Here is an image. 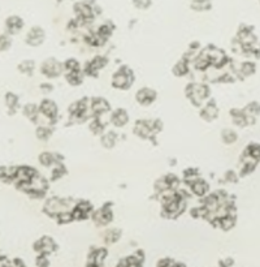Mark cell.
<instances>
[{
  "label": "cell",
  "mask_w": 260,
  "mask_h": 267,
  "mask_svg": "<svg viewBox=\"0 0 260 267\" xmlns=\"http://www.w3.org/2000/svg\"><path fill=\"white\" fill-rule=\"evenodd\" d=\"M116 267H130L129 264H128L127 258H124V260H121L119 264H117Z\"/></svg>",
  "instance_id": "cell-48"
},
{
  "label": "cell",
  "mask_w": 260,
  "mask_h": 267,
  "mask_svg": "<svg viewBox=\"0 0 260 267\" xmlns=\"http://www.w3.org/2000/svg\"><path fill=\"white\" fill-rule=\"evenodd\" d=\"M104 128H106V125L102 123L100 117L98 116L94 117V120L91 121V124H90V130H91L94 134H102L103 132H104Z\"/></svg>",
  "instance_id": "cell-37"
},
{
  "label": "cell",
  "mask_w": 260,
  "mask_h": 267,
  "mask_svg": "<svg viewBox=\"0 0 260 267\" xmlns=\"http://www.w3.org/2000/svg\"><path fill=\"white\" fill-rule=\"evenodd\" d=\"M91 219H93V222L95 223L98 227L108 226L113 220V212L111 202L103 205L99 210L94 211L93 215H91Z\"/></svg>",
  "instance_id": "cell-6"
},
{
  "label": "cell",
  "mask_w": 260,
  "mask_h": 267,
  "mask_svg": "<svg viewBox=\"0 0 260 267\" xmlns=\"http://www.w3.org/2000/svg\"><path fill=\"white\" fill-rule=\"evenodd\" d=\"M12 267H25L24 262H22V260H20V258H14L13 261H12Z\"/></svg>",
  "instance_id": "cell-45"
},
{
  "label": "cell",
  "mask_w": 260,
  "mask_h": 267,
  "mask_svg": "<svg viewBox=\"0 0 260 267\" xmlns=\"http://www.w3.org/2000/svg\"><path fill=\"white\" fill-rule=\"evenodd\" d=\"M113 29L115 28H113V25L111 24V22H106V24L100 25L99 29H98V31H96V33H98V35L102 38L103 41H107V39H108V38L112 35Z\"/></svg>",
  "instance_id": "cell-32"
},
{
  "label": "cell",
  "mask_w": 260,
  "mask_h": 267,
  "mask_svg": "<svg viewBox=\"0 0 260 267\" xmlns=\"http://www.w3.org/2000/svg\"><path fill=\"white\" fill-rule=\"evenodd\" d=\"M39 111L45 117H47L51 124H54L58 119V106L56 103L51 99L42 100L41 106H39Z\"/></svg>",
  "instance_id": "cell-13"
},
{
  "label": "cell",
  "mask_w": 260,
  "mask_h": 267,
  "mask_svg": "<svg viewBox=\"0 0 260 267\" xmlns=\"http://www.w3.org/2000/svg\"><path fill=\"white\" fill-rule=\"evenodd\" d=\"M1 267H12V262L5 256L1 257Z\"/></svg>",
  "instance_id": "cell-46"
},
{
  "label": "cell",
  "mask_w": 260,
  "mask_h": 267,
  "mask_svg": "<svg viewBox=\"0 0 260 267\" xmlns=\"http://www.w3.org/2000/svg\"><path fill=\"white\" fill-rule=\"evenodd\" d=\"M243 111H245L247 115L249 125H253V124H255V121H257V117L260 115V104L254 100V102L249 103V104L243 108Z\"/></svg>",
  "instance_id": "cell-21"
},
{
  "label": "cell",
  "mask_w": 260,
  "mask_h": 267,
  "mask_svg": "<svg viewBox=\"0 0 260 267\" xmlns=\"http://www.w3.org/2000/svg\"><path fill=\"white\" fill-rule=\"evenodd\" d=\"M185 94L194 106L200 107L205 99H208L211 92H209V88L205 84L192 83L186 86Z\"/></svg>",
  "instance_id": "cell-2"
},
{
  "label": "cell",
  "mask_w": 260,
  "mask_h": 267,
  "mask_svg": "<svg viewBox=\"0 0 260 267\" xmlns=\"http://www.w3.org/2000/svg\"><path fill=\"white\" fill-rule=\"evenodd\" d=\"M41 89H47V91L50 92L52 90V86H48V85H42Z\"/></svg>",
  "instance_id": "cell-49"
},
{
  "label": "cell",
  "mask_w": 260,
  "mask_h": 267,
  "mask_svg": "<svg viewBox=\"0 0 260 267\" xmlns=\"http://www.w3.org/2000/svg\"><path fill=\"white\" fill-rule=\"evenodd\" d=\"M34 250L39 254H52L54 252L58 250V245H56L55 240L50 236H43L34 243Z\"/></svg>",
  "instance_id": "cell-10"
},
{
  "label": "cell",
  "mask_w": 260,
  "mask_h": 267,
  "mask_svg": "<svg viewBox=\"0 0 260 267\" xmlns=\"http://www.w3.org/2000/svg\"><path fill=\"white\" fill-rule=\"evenodd\" d=\"M107 252L106 248H94L89 253L87 257V262H86V267H104L103 262L106 260Z\"/></svg>",
  "instance_id": "cell-12"
},
{
  "label": "cell",
  "mask_w": 260,
  "mask_h": 267,
  "mask_svg": "<svg viewBox=\"0 0 260 267\" xmlns=\"http://www.w3.org/2000/svg\"><path fill=\"white\" fill-rule=\"evenodd\" d=\"M90 110L93 112L94 117L95 116L100 117L102 115H104V113H107L111 110V106L110 103H108V100L98 96V98H93L91 102H90Z\"/></svg>",
  "instance_id": "cell-14"
},
{
  "label": "cell",
  "mask_w": 260,
  "mask_h": 267,
  "mask_svg": "<svg viewBox=\"0 0 260 267\" xmlns=\"http://www.w3.org/2000/svg\"><path fill=\"white\" fill-rule=\"evenodd\" d=\"M58 3H64V1H66V0H56Z\"/></svg>",
  "instance_id": "cell-50"
},
{
  "label": "cell",
  "mask_w": 260,
  "mask_h": 267,
  "mask_svg": "<svg viewBox=\"0 0 260 267\" xmlns=\"http://www.w3.org/2000/svg\"><path fill=\"white\" fill-rule=\"evenodd\" d=\"M233 265V260H225V261H221L220 262V267H230Z\"/></svg>",
  "instance_id": "cell-47"
},
{
  "label": "cell",
  "mask_w": 260,
  "mask_h": 267,
  "mask_svg": "<svg viewBox=\"0 0 260 267\" xmlns=\"http://www.w3.org/2000/svg\"><path fill=\"white\" fill-rule=\"evenodd\" d=\"M190 8L195 12H207L212 8V0H192Z\"/></svg>",
  "instance_id": "cell-25"
},
{
  "label": "cell",
  "mask_w": 260,
  "mask_h": 267,
  "mask_svg": "<svg viewBox=\"0 0 260 267\" xmlns=\"http://www.w3.org/2000/svg\"><path fill=\"white\" fill-rule=\"evenodd\" d=\"M63 69H64V64L56 60V59H47L41 65V73L46 76L47 79L59 77L63 73Z\"/></svg>",
  "instance_id": "cell-7"
},
{
  "label": "cell",
  "mask_w": 260,
  "mask_h": 267,
  "mask_svg": "<svg viewBox=\"0 0 260 267\" xmlns=\"http://www.w3.org/2000/svg\"><path fill=\"white\" fill-rule=\"evenodd\" d=\"M89 98L79 99L70 106L69 108V115L70 119L75 123H82L89 119Z\"/></svg>",
  "instance_id": "cell-4"
},
{
  "label": "cell",
  "mask_w": 260,
  "mask_h": 267,
  "mask_svg": "<svg viewBox=\"0 0 260 267\" xmlns=\"http://www.w3.org/2000/svg\"><path fill=\"white\" fill-rule=\"evenodd\" d=\"M156 98H158L156 91L154 89H150V88H142L135 94V99H137V102L139 103L140 106H150L155 102Z\"/></svg>",
  "instance_id": "cell-15"
},
{
  "label": "cell",
  "mask_w": 260,
  "mask_h": 267,
  "mask_svg": "<svg viewBox=\"0 0 260 267\" xmlns=\"http://www.w3.org/2000/svg\"><path fill=\"white\" fill-rule=\"evenodd\" d=\"M94 206L89 201H79L75 203L72 210V215L74 220H85L93 215Z\"/></svg>",
  "instance_id": "cell-9"
},
{
  "label": "cell",
  "mask_w": 260,
  "mask_h": 267,
  "mask_svg": "<svg viewBox=\"0 0 260 267\" xmlns=\"http://www.w3.org/2000/svg\"><path fill=\"white\" fill-rule=\"evenodd\" d=\"M173 73H175L177 77H184L189 73V62L185 58L181 59L177 64L173 67Z\"/></svg>",
  "instance_id": "cell-30"
},
{
  "label": "cell",
  "mask_w": 260,
  "mask_h": 267,
  "mask_svg": "<svg viewBox=\"0 0 260 267\" xmlns=\"http://www.w3.org/2000/svg\"><path fill=\"white\" fill-rule=\"evenodd\" d=\"M5 104H7L10 112L14 113V111L17 110L18 107L17 95H14L13 92H7V95H5Z\"/></svg>",
  "instance_id": "cell-36"
},
{
  "label": "cell",
  "mask_w": 260,
  "mask_h": 267,
  "mask_svg": "<svg viewBox=\"0 0 260 267\" xmlns=\"http://www.w3.org/2000/svg\"><path fill=\"white\" fill-rule=\"evenodd\" d=\"M52 130L47 127H39L37 129V137L42 141H46L51 137Z\"/></svg>",
  "instance_id": "cell-41"
},
{
  "label": "cell",
  "mask_w": 260,
  "mask_h": 267,
  "mask_svg": "<svg viewBox=\"0 0 260 267\" xmlns=\"http://www.w3.org/2000/svg\"><path fill=\"white\" fill-rule=\"evenodd\" d=\"M134 134H137L138 137L143 138V140H151L155 142L154 136H156L154 132V124L152 120H138L137 123L134 124Z\"/></svg>",
  "instance_id": "cell-8"
},
{
  "label": "cell",
  "mask_w": 260,
  "mask_h": 267,
  "mask_svg": "<svg viewBox=\"0 0 260 267\" xmlns=\"http://www.w3.org/2000/svg\"><path fill=\"white\" fill-rule=\"evenodd\" d=\"M45 30L39 26H34L29 30L28 35H26V43L30 46H39L45 42Z\"/></svg>",
  "instance_id": "cell-16"
},
{
  "label": "cell",
  "mask_w": 260,
  "mask_h": 267,
  "mask_svg": "<svg viewBox=\"0 0 260 267\" xmlns=\"http://www.w3.org/2000/svg\"><path fill=\"white\" fill-rule=\"evenodd\" d=\"M39 113H41L39 108L35 104H33V103H29V104H26L24 107V115L26 117H29V120H31L33 123H37Z\"/></svg>",
  "instance_id": "cell-29"
},
{
  "label": "cell",
  "mask_w": 260,
  "mask_h": 267,
  "mask_svg": "<svg viewBox=\"0 0 260 267\" xmlns=\"http://www.w3.org/2000/svg\"><path fill=\"white\" fill-rule=\"evenodd\" d=\"M196 178H199L198 170H195V168H189V170H186V171L184 172V181H185V184L189 185V186H190Z\"/></svg>",
  "instance_id": "cell-35"
},
{
  "label": "cell",
  "mask_w": 260,
  "mask_h": 267,
  "mask_svg": "<svg viewBox=\"0 0 260 267\" xmlns=\"http://www.w3.org/2000/svg\"><path fill=\"white\" fill-rule=\"evenodd\" d=\"M60 161H62V157L52 154V153H42V154L39 155V162H41V165L45 166V167L58 165V163H60Z\"/></svg>",
  "instance_id": "cell-24"
},
{
  "label": "cell",
  "mask_w": 260,
  "mask_h": 267,
  "mask_svg": "<svg viewBox=\"0 0 260 267\" xmlns=\"http://www.w3.org/2000/svg\"><path fill=\"white\" fill-rule=\"evenodd\" d=\"M65 80L73 86L81 85L83 81L82 71L79 69V71H73V72H65Z\"/></svg>",
  "instance_id": "cell-26"
},
{
  "label": "cell",
  "mask_w": 260,
  "mask_h": 267,
  "mask_svg": "<svg viewBox=\"0 0 260 267\" xmlns=\"http://www.w3.org/2000/svg\"><path fill=\"white\" fill-rule=\"evenodd\" d=\"M221 138H223L224 144L232 145L238 140V136H237V133L234 130L228 129V128H226V129H224L223 132H221Z\"/></svg>",
  "instance_id": "cell-34"
},
{
  "label": "cell",
  "mask_w": 260,
  "mask_h": 267,
  "mask_svg": "<svg viewBox=\"0 0 260 267\" xmlns=\"http://www.w3.org/2000/svg\"><path fill=\"white\" fill-rule=\"evenodd\" d=\"M236 222H237V214L236 212H230V214L223 216V218L219 220L217 227H220V228L224 231H229L232 230L233 227L236 226Z\"/></svg>",
  "instance_id": "cell-23"
},
{
  "label": "cell",
  "mask_w": 260,
  "mask_h": 267,
  "mask_svg": "<svg viewBox=\"0 0 260 267\" xmlns=\"http://www.w3.org/2000/svg\"><path fill=\"white\" fill-rule=\"evenodd\" d=\"M121 237V231L119 228H111L107 230L103 235V241L106 244H115L117 243Z\"/></svg>",
  "instance_id": "cell-27"
},
{
  "label": "cell",
  "mask_w": 260,
  "mask_h": 267,
  "mask_svg": "<svg viewBox=\"0 0 260 267\" xmlns=\"http://www.w3.org/2000/svg\"><path fill=\"white\" fill-rule=\"evenodd\" d=\"M35 264H37V267H50V261L47 258V254H39Z\"/></svg>",
  "instance_id": "cell-43"
},
{
  "label": "cell",
  "mask_w": 260,
  "mask_h": 267,
  "mask_svg": "<svg viewBox=\"0 0 260 267\" xmlns=\"http://www.w3.org/2000/svg\"><path fill=\"white\" fill-rule=\"evenodd\" d=\"M74 13L79 22L87 24L95 18V8L89 1H77L74 4Z\"/></svg>",
  "instance_id": "cell-5"
},
{
  "label": "cell",
  "mask_w": 260,
  "mask_h": 267,
  "mask_svg": "<svg viewBox=\"0 0 260 267\" xmlns=\"http://www.w3.org/2000/svg\"><path fill=\"white\" fill-rule=\"evenodd\" d=\"M22 28H24V21L18 16H9L5 20V29H7L8 34H18Z\"/></svg>",
  "instance_id": "cell-18"
},
{
  "label": "cell",
  "mask_w": 260,
  "mask_h": 267,
  "mask_svg": "<svg viewBox=\"0 0 260 267\" xmlns=\"http://www.w3.org/2000/svg\"><path fill=\"white\" fill-rule=\"evenodd\" d=\"M230 117H232V121L236 124L237 127L245 128L249 125V119H247L246 112L243 110L232 108V110H230Z\"/></svg>",
  "instance_id": "cell-20"
},
{
  "label": "cell",
  "mask_w": 260,
  "mask_h": 267,
  "mask_svg": "<svg viewBox=\"0 0 260 267\" xmlns=\"http://www.w3.org/2000/svg\"><path fill=\"white\" fill-rule=\"evenodd\" d=\"M107 64H108V59L104 58V56H95L90 62L86 63L83 73L87 76H91V77H98V73H99L100 69L104 68Z\"/></svg>",
  "instance_id": "cell-11"
},
{
  "label": "cell",
  "mask_w": 260,
  "mask_h": 267,
  "mask_svg": "<svg viewBox=\"0 0 260 267\" xmlns=\"http://www.w3.org/2000/svg\"><path fill=\"white\" fill-rule=\"evenodd\" d=\"M128 264L130 267H142L144 262V254L142 250H137L135 253L127 257Z\"/></svg>",
  "instance_id": "cell-28"
},
{
  "label": "cell",
  "mask_w": 260,
  "mask_h": 267,
  "mask_svg": "<svg viewBox=\"0 0 260 267\" xmlns=\"http://www.w3.org/2000/svg\"><path fill=\"white\" fill-rule=\"evenodd\" d=\"M34 68L35 64L33 60H25V62H22L18 65V71H20L21 73H25V75H31Z\"/></svg>",
  "instance_id": "cell-39"
},
{
  "label": "cell",
  "mask_w": 260,
  "mask_h": 267,
  "mask_svg": "<svg viewBox=\"0 0 260 267\" xmlns=\"http://www.w3.org/2000/svg\"><path fill=\"white\" fill-rule=\"evenodd\" d=\"M12 45V41H10V37L8 34H5L4 33L3 35H1V50L3 51H5L9 46Z\"/></svg>",
  "instance_id": "cell-44"
},
{
  "label": "cell",
  "mask_w": 260,
  "mask_h": 267,
  "mask_svg": "<svg viewBox=\"0 0 260 267\" xmlns=\"http://www.w3.org/2000/svg\"><path fill=\"white\" fill-rule=\"evenodd\" d=\"M257 71V65L253 62H243L241 64L240 73L242 75V77H249V76H253Z\"/></svg>",
  "instance_id": "cell-33"
},
{
  "label": "cell",
  "mask_w": 260,
  "mask_h": 267,
  "mask_svg": "<svg viewBox=\"0 0 260 267\" xmlns=\"http://www.w3.org/2000/svg\"><path fill=\"white\" fill-rule=\"evenodd\" d=\"M217 116H219V107H217L215 100L211 99L209 102H207V104L200 111V117L209 123V121L217 119Z\"/></svg>",
  "instance_id": "cell-17"
},
{
  "label": "cell",
  "mask_w": 260,
  "mask_h": 267,
  "mask_svg": "<svg viewBox=\"0 0 260 267\" xmlns=\"http://www.w3.org/2000/svg\"><path fill=\"white\" fill-rule=\"evenodd\" d=\"M190 189H192V192L194 193L195 195H198V197H204L208 192V184L205 182V180H203L202 178H196L192 185H190Z\"/></svg>",
  "instance_id": "cell-22"
},
{
  "label": "cell",
  "mask_w": 260,
  "mask_h": 267,
  "mask_svg": "<svg viewBox=\"0 0 260 267\" xmlns=\"http://www.w3.org/2000/svg\"><path fill=\"white\" fill-rule=\"evenodd\" d=\"M75 206L74 201L70 198H60V197H54L50 198L45 203L43 211L51 218H58L65 212H72L73 207Z\"/></svg>",
  "instance_id": "cell-1"
},
{
  "label": "cell",
  "mask_w": 260,
  "mask_h": 267,
  "mask_svg": "<svg viewBox=\"0 0 260 267\" xmlns=\"http://www.w3.org/2000/svg\"><path fill=\"white\" fill-rule=\"evenodd\" d=\"M152 4V0H133V5L138 9H148Z\"/></svg>",
  "instance_id": "cell-42"
},
{
  "label": "cell",
  "mask_w": 260,
  "mask_h": 267,
  "mask_svg": "<svg viewBox=\"0 0 260 267\" xmlns=\"http://www.w3.org/2000/svg\"><path fill=\"white\" fill-rule=\"evenodd\" d=\"M117 141V134L115 132H107L106 134L102 136V145L103 148L106 149H112L116 145Z\"/></svg>",
  "instance_id": "cell-31"
},
{
  "label": "cell",
  "mask_w": 260,
  "mask_h": 267,
  "mask_svg": "<svg viewBox=\"0 0 260 267\" xmlns=\"http://www.w3.org/2000/svg\"><path fill=\"white\" fill-rule=\"evenodd\" d=\"M64 69H65V72L79 71V69H81V65H79V63L77 62L75 59H68V60L64 63Z\"/></svg>",
  "instance_id": "cell-40"
},
{
  "label": "cell",
  "mask_w": 260,
  "mask_h": 267,
  "mask_svg": "<svg viewBox=\"0 0 260 267\" xmlns=\"http://www.w3.org/2000/svg\"><path fill=\"white\" fill-rule=\"evenodd\" d=\"M156 267H186L185 265L181 262H176L172 258H161L158 261Z\"/></svg>",
  "instance_id": "cell-38"
},
{
  "label": "cell",
  "mask_w": 260,
  "mask_h": 267,
  "mask_svg": "<svg viewBox=\"0 0 260 267\" xmlns=\"http://www.w3.org/2000/svg\"><path fill=\"white\" fill-rule=\"evenodd\" d=\"M111 123L116 128H123L129 123V115L124 108H117L111 115Z\"/></svg>",
  "instance_id": "cell-19"
},
{
  "label": "cell",
  "mask_w": 260,
  "mask_h": 267,
  "mask_svg": "<svg viewBox=\"0 0 260 267\" xmlns=\"http://www.w3.org/2000/svg\"><path fill=\"white\" fill-rule=\"evenodd\" d=\"M134 83V73L133 71L123 65L120 68L117 69L116 73H113L112 76V86L115 89L119 90H128L130 86L133 85Z\"/></svg>",
  "instance_id": "cell-3"
}]
</instances>
